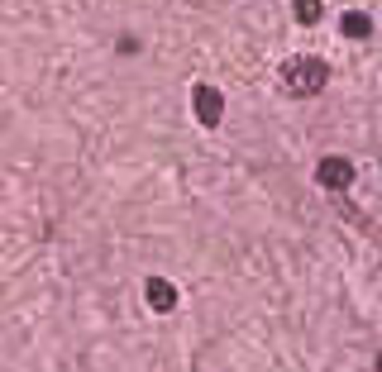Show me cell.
Instances as JSON below:
<instances>
[{"label":"cell","mask_w":382,"mask_h":372,"mask_svg":"<svg viewBox=\"0 0 382 372\" xmlns=\"http://www.w3.org/2000/svg\"><path fill=\"white\" fill-rule=\"evenodd\" d=\"M330 67L320 57H287L282 62V86L292 91V96H316L320 86H325Z\"/></svg>","instance_id":"1"},{"label":"cell","mask_w":382,"mask_h":372,"mask_svg":"<svg viewBox=\"0 0 382 372\" xmlns=\"http://www.w3.org/2000/svg\"><path fill=\"white\" fill-rule=\"evenodd\" d=\"M316 177H320V186H330V191H339V186H349V182H354V167H349L344 158H325Z\"/></svg>","instance_id":"2"},{"label":"cell","mask_w":382,"mask_h":372,"mask_svg":"<svg viewBox=\"0 0 382 372\" xmlns=\"http://www.w3.org/2000/svg\"><path fill=\"white\" fill-rule=\"evenodd\" d=\"M220 110H225L220 91H211V86H196V115H201V124H215Z\"/></svg>","instance_id":"3"},{"label":"cell","mask_w":382,"mask_h":372,"mask_svg":"<svg viewBox=\"0 0 382 372\" xmlns=\"http://www.w3.org/2000/svg\"><path fill=\"white\" fill-rule=\"evenodd\" d=\"M148 296H153V306H158V310H167V306L177 301V292H172L167 282H148Z\"/></svg>","instance_id":"4"},{"label":"cell","mask_w":382,"mask_h":372,"mask_svg":"<svg viewBox=\"0 0 382 372\" xmlns=\"http://www.w3.org/2000/svg\"><path fill=\"white\" fill-rule=\"evenodd\" d=\"M292 5H297L301 24H316V20H320V0H292Z\"/></svg>","instance_id":"5"},{"label":"cell","mask_w":382,"mask_h":372,"mask_svg":"<svg viewBox=\"0 0 382 372\" xmlns=\"http://www.w3.org/2000/svg\"><path fill=\"white\" fill-rule=\"evenodd\" d=\"M344 34L349 38H368V20L363 15H344Z\"/></svg>","instance_id":"6"}]
</instances>
